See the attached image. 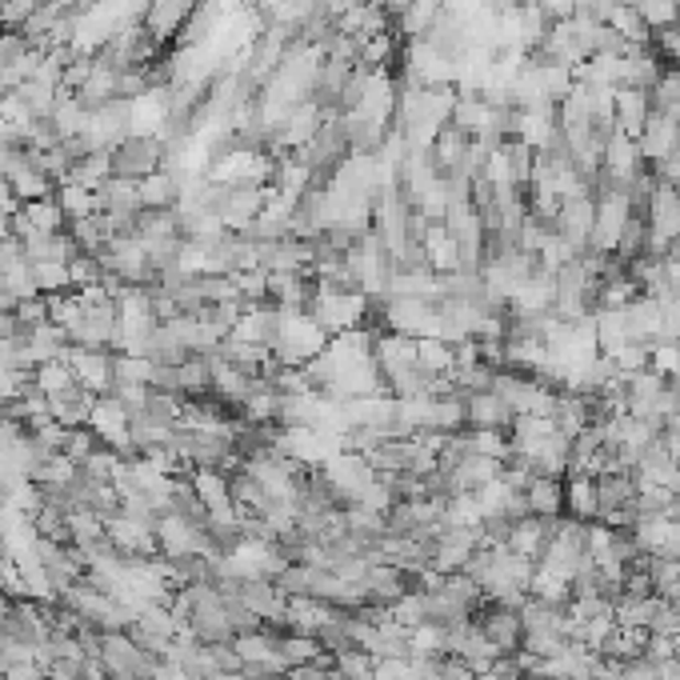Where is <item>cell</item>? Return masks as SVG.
<instances>
[{
	"label": "cell",
	"instance_id": "1",
	"mask_svg": "<svg viewBox=\"0 0 680 680\" xmlns=\"http://www.w3.org/2000/svg\"><path fill=\"white\" fill-rule=\"evenodd\" d=\"M364 312H369V297L357 293V288L320 285L317 281V293H312V300H308V317L317 320L329 337L364 329Z\"/></svg>",
	"mask_w": 680,
	"mask_h": 680
},
{
	"label": "cell",
	"instance_id": "2",
	"mask_svg": "<svg viewBox=\"0 0 680 680\" xmlns=\"http://www.w3.org/2000/svg\"><path fill=\"white\" fill-rule=\"evenodd\" d=\"M325 349H329V332L320 329L308 312H281L273 364H281V369H300V364H308Z\"/></svg>",
	"mask_w": 680,
	"mask_h": 680
},
{
	"label": "cell",
	"instance_id": "3",
	"mask_svg": "<svg viewBox=\"0 0 680 680\" xmlns=\"http://www.w3.org/2000/svg\"><path fill=\"white\" fill-rule=\"evenodd\" d=\"M344 261H349V276H352V288H357V293H364L369 300L388 293V281H393V256H388V249L381 244L376 232H364L361 241L349 249Z\"/></svg>",
	"mask_w": 680,
	"mask_h": 680
},
{
	"label": "cell",
	"instance_id": "4",
	"mask_svg": "<svg viewBox=\"0 0 680 680\" xmlns=\"http://www.w3.org/2000/svg\"><path fill=\"white\" fill-rule=\"evenodd\" d=\"M97 665L105 669L109 680H149L156 672V665H161V657L144 652V648L129 637V628H124V633H100Z\"/></svg>",
	"mask_w": 680,
	"mask_h": 680
},
{
	"label": "cell",
	"instance_id": "5",
	"mask_svg": "<svg viewBox=\"0 0 680 680\" xmlns=\"http://www.w3.org/2000/svg\"><path fill=\"white\" fill-rule=\"evenodd\" d=\"M268 185H212L209 188V209L220 217V224L229 232H249L253 220L261 217Z\"/></svg>",
	"mask_w": 680,
	"mask_h": 680
},
{
	"label": "cell",
	"instance_id": "6",
	"mask_svg": "<svg viewBox=\"0 0 680 680\" xmlns=\"http://www.w3.org/2000/svg\"><path fill=\"white\" fill-rule=\"evenodd\" d=\"M384 332H401V337H432L437 332V300L428 297H381Z\"/></svg>",
	"mask_w": 680,
	"mask_h": 680
},
{
	"label": "cell",
	"instance_id": "7",
	"mask_svg": "<svg viewBox=\"0 0 680 680\" xmlns=\"http://www.w3.org/2000/svg\"><path fill=\"white\" fill-rule=\"evenodd\" d=\"M156 549L168 560L212 557L205 525H193V520H185V516H176V513H161V520H156Z\"/></svg>",
	"mask_w": 680,
	"mask_h": 680
},
{
	"label": "cell",
	"instance_id": "8",
	"mask_svg": "<svg viewBox=\"0 0 680 680\" xmlns=\"http://www.w3.org/2000/svg\"><path fill=\"white\" fill-rule=\"evenodd\" d=\"M165 165V141L161 136H129L112 149V176L121 180H144Z\"/></svg>",
	"mask_w": 680,
	"mask_h": 680
},
{
	"label": "cell",
	"instance_id": "9",
	"mask_svg": "<svg viewBox=\"0 0 680 680\" xmlns=\"http://www.w3.org/2000/svg\"><path fill=\"white\" fill-rule=\"evenodd\" d=\"M180 633H185V628H180V621L173 616L168 604H149V608L136 613V621L129 625V637L136 640L144 652H153V657H165Z\"/></svg>",
	"mask_w": 680,
	"mask_h": 680
},
{
	"label": "cell",
	"instance_id": "10",
	"mask_svg": "<svg viewBox=\"0 0 680 680\" xmlns=\"http://www.w3.org/2000/svg\"><path fill=\"white\" fill-rule=\"evenodd\" d=\"M105 537H109V545L121 557L129 560H141V557H153L156 552V520H141V516H112V520H105Z\"/></svg>",
	"mask_w": 680,
	"mask_h": 680
},
{
	"label": "cell",
	"instance_id": "11",
	"mask_svg": "<svg viewBox=\"0 0 680 680\" xmlns=\"http://www.w3.org/2000/svg\"><path fill=\"white\" fill-rule=\"evenodd\" d=\"M593 220H596V200L593 193H584V197H564L557 209V220H552V232H560L564 241H569V249L577 256L589 249V241H593Z\"/></svg>",
	"mask_w": 680,
	"mask_h": 680
},
{
	"label": "cell",
	"instance_id": "12",
	"mask_svg": "<svg viewBox=\"0 0 680 680\" xmlns=\"http://www.w3.org/2000/svg\"><path fill=\"white\" fill-rule=\"evenodd\" d=\"M645 161H640V149L633 136L625 132H613L608 141H604V156H601V180L608 185H628V180H637L645 173Z\"/></svg>",
	"mask_w": 680,
	"mask_h": 680
},
{
	"label": "cell",
	"instance_id": "13",
	"mask_svg": "<svg viewBox=\"0 0 680 680\" xmlns=\"http://www.w3.org/2000/svg\"><path fill=\"white\" fill-rule=\"evenodd\" d=\"M633 472H637L640 489H669V493H680V464L660 440H652V445L640 452Z\"/></svg>",
	"mask_w": 680,
	"mask_h": 680
},
{
	"label": "cell",
	"instance_id": "14",
	"mask_svg": "<svg viewBox=\"0 0 680 680\" xmlns=\"http://www.w3.org/2000/svg\"><path fill=\"white\" fill-rule=\"evenodd\" d=\"M677 144H680V124L669 121V117H660V112L648 117L645 129H640V136H637L640 161H645L648 168L672 161V156H677Z\"/></svg>",
	"mask_w": 680,
	"mask_h": 680
},
{
	"label": "cell",
	"instance_id": "15",
	"mask_svg": "<svg viewBox=\"0 0 680 680\" xmlns=\"http://www.w3.org/2000/svg\"><path fill=\"white\" fill-rule=\"evenodd\" d=\"M65 361L73 364V373L85 388H92L97 396H109L112 393V352H100V349H77V344H68Z\"/></svg>",
	"mask_w": 680,
	"mask_h": 680
},
{
	"label": "cell",
	"instance_id": "16",
	"mask_svg": "<svg viewBox=\"0 0 680 680\" xmlns=\"http://www.w3.org/2000/svg\"><path fill=\"white\" fill-rule=\"evenodd\" d=\"M484 637L493 640L501 652H520V640H525V621H520V608H505V604H489V613L476 621Z\"/></svg>",
	"mask_w": 680,
	"mask_h": 680
},
{
	"label": "cell",
	"instance_id": "17",
	"mask_svg": "<svg viewBox=\"0 0 680 680\" xmlns=\"http://www.w3.org/2000/svg\"><path fill=\"white\" fill-rule=\"evenodd\" d=\"M361 584H364V593H369V604H376V608H393V604L413 589V577L393 569V564H369Z\"/></svg>",
	"mask_w": 680,
	"mask_h": 680
},
{
	"label": "cell",
	"instance_id": "18",
	"mask_svg": "<svg viewBox=\"0 0 680 680\" xmlns=\"http://www.w3.org/2000/svg\"><path fill=\"white\" fill-rule=\"evenodd\" d=\"M97 401L100 396L77 381V384H68V388L48 396V413H53V420H61L65 428H85L88 417H92V408H97Z\"/></svg>",
	"mask_w": 680,
	"mask_h": 680
},
{
	"label": "cell",
	"instance_id": "19",
	"mask_svg": "<svg viewBox=\"0 0 680 680\" xmlns=\"http://www.w3.org/2000/svg\"><path fill=\"white\" fill-rule=\"evenodd\" d=\"M513 425V408L496 393H469L464 396V428H493V432H508Z\"/></svg>",
	"mask_w": 680,
	"mask_h": 680
},
{
	"label": "cell",
	"instance_id": "20",
	"mask_svg": "<svg viewBox=\"0 0 680 680\" xmlns=\"http://www.w3.org/2000/svg\"><path fill=\"white\" fill-rule=\"evenodd\" d=\"M613 112H616V132H625V136L637 141L645 121L652 117V100H648V92H640V88H616Z\"/></svg>",
	"mask_w": 680,
	"mask_h": 680
},
{
	"label": "cell",
	"instance_id": "21",
	"mask_svg": "<svg viewBox=\"0 0 680 680\" xmlns=\"http://www.w3.org/2000/svg\"><path fill=\"white\" fill-rule=\"evenodd\" d=\"M549 537H552V520L528 513V516H520V520H513V533H508V549H513L516 557L540 560V552H545Z\"/></svg>",
	"mask_w": 680,
	"mask_h": 680
},
{
	"label": "cell",
	"instance_id": "22",
	"mask_svg": "<svg viewBox=\"0 0 680 680\" xmlns=\"http://www.w3.org/2000/svg\"><path fill=\"white\" fill-rule=\"evenodd\" d=\"M440 12H445V4L440 0H413L401 17L393 21V33L396 41H425L428 33H432V24L440 21Z\"/></svg>",
	"mask_w": 680,
	"mask_h": 680
},
{
	"label": "cell",
	"instance_id": "23",
	"mask_svg": "<svg viewBox=\"0 0 680 680\" xmlns=\"http://www.w3.org/2000/svg\"><path fill=\"white\" fill-rule=\"evenodd\" d=\"M464 396L457 384H445L440 393H432V413H428V428L432 432H464Z\"/></svg>",
	"mask_w": 680,
	"mask_h": 680
},
{
	"label": "cell",
	"instance_id": "24",
	"mask_svg": "<svg viewBox=\"0 0 680 680\" xmlns=\"http://www.w3.org/2000/svg\"><path fill=\"white\" fill-rule=\"evenodd\" d=\"M136 193H141V209L144 212H173L180 205V180L165 168H156L153 176L136 180Z\"/></svg>",
	"mask_w": 680,
	"mask_h": 680
},
{
	"label": "cell",
	"instance_id": "25",
	"mask_svg": "<svg viewBox=\"0 0 680 680\" xmlns=\"http://www.w3.org/2000/svg\"><path fill=\"white\" fill-rule=\"evenodd\" d=\"M525 501L533 516L557 520V516H564V481H557V476H533L525 484Z\"/></svg>",
	"mask_w": 680,
	"mask_h": 680
},
{
	"label": "cell",
	"instance_id": "26",
	"mask_svg": "<svg viewBox=\"0 0 680 680\" xmlns=\"http://www.w3.org/2000/svg\"><path fill=\"white\" fill-rule=\"evenodd\" d=\"M9 185H12V193H17V200H21V205H29V200L56 197V180H53V176H44L41 168L29 161V153H24L21 165L9 173Z\"/></svg>",
	"mask_w": 680,
	"mask_h": 680
},
{
	"label": "cell",
	"instance_id": "27",
	"mask_svg": "<svg viewBox=\"0 0 680 680\" xmlns=\"http://www.w3.org/2000/svg\"><path fill=\"white\" fill-rule=\"evenodd\" d=\"M564 513L593 525L601 508H596V476H584V472H572L569 484H564Z\"/></svg>",
	"mask_w": 680,
	"mask_h": 680
},
{
	"label": "cell",
	"instance_id": "28",
	"mask_svg": "<svg viewBox=\"0 0 680 680\" xmlns=\"http://www.w3.org/2000/svg\"><path fill=\"white\" fill-rule=\"evenodd\" d=\"M268 628V625H264ZM276 640V657L285 660V669H305V665H312V660L320 657V645L317 637H300V633H288V628H268Z\"/></svg>",
	"mask_w": 680,
	"mask_h": 680
},
{
	"label": "cell",
	"instance_id": "29",
	"mask_svg": "<svg viewBox=\"0 0 680 680\" xmlns=\"http://www.w3.org/2000/svg\"><path fill=\"white\" fill-rule=\"evenodd\" d=\"M24 344H29V352H33V361L44 364V361H65L68 352V332L61 329V325H53V320H44V325H36L29 337H24Z\"/></svg>",
	"mask_w": 680,
	"mask_h": 680
},
{
	"label": "cell",
	"instance_id": "30",
	"mask_svg": "<svg viewBox=\"0 0 680 680\" xmlns=\"http://www.w3.org/2000/svg\"><path fill=\"white\" fill-rule=\"evenodd\" d=\"M425 253H428V268H432V273H452V268H461L457 241H452L449 232H445V224H428Z\"/></svg>",
	"mask_w": 680,
	"mask_h": 680
},
{
	"label": "cell",
	"instance_id": "31",
	"mask_svg": "<svg viewBox=\"0 0 680 680\" xmlns=\"http://www.w3.org/2000/svg\"><path fill=\"white\" fill-rule=\"evenodd\" d=\"M188 17H193V0H156L144 24H149V33H153L156 41H165V36H173Z\"/></svg>",
	"mask_w": 680,
	"mask_h": 680
},
{
	"label": "cell",
	"instance_id": "32",
	"mask_svg": "<svg viewBox=\"0 0 680 680\" xmlns=\"http://www.w3.org/2000/svg\"><path fill=\"white\" fill-rule=\"evenodd\" d=\"M53 129L61 141H73V136H85L88 129V109L80 105L77 97H68V92H61V100H56V109H53Z\"/></svg>",
	"mask_w": 680,
	"mask_h": 680
},
{
	"label": "cell",
	"instance_id": "33",
	"mask_svg": "<svg viewBox=\"0 0 680 680\" xmlns=\"http://www.w3.org/2000/svg\"><path fill=\"white\" fill-rule=\"evenodd\" d=\"M417 361H420L425 373L452 381V369H457V349L445 344V340H437V337H420L417 340Z\"/></svg>",
	"mask_w": 680,
	"mask_h": 680
},
{
	"label": "cell",
	"instance_id": "34",
	"mask_svg": "<svg viewBox=\"0 0 680 680\" xmlns=\"http://www.w3.org/2000/svg\"><path fill=\"white\" fill-rule=\"evenodd\" d=\"M109 176H112V153H88L85 161L73 165V173H68L65 180L68 185H80V188H92V193H97ZM65 180H61V185H65Z\"/></svg>",
	"mask_w": 680,
	"mask_h": 680
},
{
	"label": "cell",
	"instance_id": "35",
	"mask_svg": "<svg viewBox=\"0 0 680 680\" xmlns=\"http://www.w3.org/2000/svg\"><path fill=\"white\" fill-rule=\"evenodd\" d=\"M608 24H613L616 33L625 36L633 48H652V29L640 21V12L633 9V4H616L613 17H608Z\"/></svg>",
	"mask_w": 680,
	"mask_h": 680
},
{
	"label": "cell",
	"instance_id": "36",
	"mask_svg": "<svg viewBox=\"0 0 680 680\" xmlns=\"http://www.w3.org/2000/svg\"><path fill=\"white\" fill-rule=\"evenodd\" d=\"M56 200H61V209H65L68 224L73 220H85V217H97L100 205H97V193L92 188H80V185H56Z\"/></svg>",
	"mask_w": 680,
	"mask_h": 680
},
{
	"label": "cell",
	"instance_id": "37",
	"mask_svg": "<svg viewBox=\"0 0 680 680\" xmlns=\"http://www.w3.org/2000/svg\"><path fill=\"white\" fill-rule=\"evenodd\" d=\"M472 144V136L469 132H461V129H440V136L437 141H432V149H428V153H432V161H437V168L440 173H445V168H452V165H461V156H464V149H469Z\"/></svg>",
	"mask_w": 680,
	"mask_h": 680
},
{
	"label": "cell",
	"instance_id": "38",
	"mask_svg": "<svg viewBox=\"0 0 680 680\" xmlns=\"http://www.w3.org/2000/svg\"><path fill=\"white\" fill-rule=\"evenodd\" d=\"M21 212L29 217L33 229H44V232H65L68 229V217H65V209H61V200L56 197L29 200V205H21Z\"/></svg>",
	"mask_w": 680,
	"mask_h": 680
},
{
	"label": "cell",
	"instance_id": "39",
	"mask_svg": "<svg viewBox=\"0 0 680 680\" xmlns=\"http://www.w3.org/2000/svg\"><path fill=\"white\" fill-rule=\"evenodd\" d=\"M33 384L44 396H53V393H61V388H68V384H77V373H73V364L68 361H44L33 369Z\"/></svg>",
	"mask_w": 680,
	"mask_h": 680
},
{
	"label": "cell",
	"instance_id": "40",
	"mask_svg": "<svg viewBox=\"0 0 680 680\" xmlns=\"http://www.w3.org/2000/svg\"><path fill=\"white\" fill-rule=\"evenodd\" d=\"M33 276H36V293H41V297H56V293H68V288H73L65 261H41V264H33Z\"/></svg>",
	"mask_w": 680,
	"mask_h": 680
},
{
	"label": "cell",
	"instance_id": "41",
	"mask_svg": "<svg viewBox=\"0 0 680 680\" xmlns=\"http://www.w3.org/2000/svg\"><path fill=\"white\" fill-rule=\"evenodd\" d=\"M68 281H73V288L100 285V281H105V264H100L92 253H77L73 261H68Z\"/></svg>",
	"mask_w": 680,
	"mask_h": 680
},
{
	"label": "cell",
	"instance_id": "42",
	"mask_svg": "<svg viewBox=\"0 0 680 680\" xmlns=\"http://www.w3.org/2000/svg\"><path fill=\"white\" fill-rule=\"evenodd\" d=\"M97 449H105V445H100V437H97V432H92L88 425H85V428H68V445H65V457H68V461L85 464Z\"/></svg>",
	"mask_w": 680,
	"mask_h": 680
},
{
	"label": "cell",
	"instance_id": "43",
	"mask_svg": "<svg viewBox=\"0 0 680 680\" xmlns=\"http://www.w3.org/2000/svg\"><path fill=\"white\" fill-rule=\"evenodd\" d=\"M648 369L665 381L680 373V344H648Z\"/></svg>",
	"mask_w": 680,
	"mask_h": 680
},
{
	"label": "cell",
	"instance_id": "44",
	"mask_svg": "<svg viewBox=\"0 0 680 680\" xmlns=\"http://www.w3.org/2000/svg\"><path fill=\"white\" fill-rule=\"evenodd\" d=\"M24 261V249H21V241L12 237V232H4L0 237V273H9V268H17V264Z\"/></svg>",
	"mask_w": 680,
	"mask_h": 680
},
{
	"label": "cell",
	"instance_id": "45",
	"mask_svg": "<svg viewBox=\"0 0 680 680\" xmlns=\"http://www.w3.org/2000/svg\"><path fill=\"white\" fill-rule=\"evenodd\" d=\"M17 212H21V200H17V193H12L9 176H0V217L12 220Z\"/></svg>",
	"mask_w": 680,
	"mask_h": 680
},
{
	"label": "cell",
	"instance_id": "46",
	"mask_svg": "<svg viewBox=\"0 0 680 680\" xmlns=\"http://www.w3.org/2000/svg\"><path fill=\"white\" fill-rule=\"evenodd\" d=\"M537 4L549 12V21H569L572 12H577V0H537Z\"/></svg>",
	"mask_w": 680,
	"mask_h": 680
},
{
	"label": "cell",
	"instance_id": "47",
	"mask_svg": "<svg viewBox=\"0 0 680 680\" xmlns=\"http://www.w3.org/2000/svg\"><path fill=\"white\" fill-rule=\"evenodd\" d=\"M484 4H489V9H516V4H520V0H484Z\"/></svg>",
	"mask_w": 680,
	"mask_h": 680
},
{
	"label": "cell",
	"instance_id": "48",
	"mask_svg": "<svg viewBox=\"0 0 680 680\" xmlns=\"http://www.w3.org/2000/svg\"><path fill=\"white\" fill-rule=\"evenodd\" d=\"M209 680H249V677H244V672H212Z\"/></svg>",
	"mask_w": 680,
	"mask_h": 680
},
{
	"label": "cell",
	"instance_id": "49",
	"mask_svg": "<svg viewBox=\"0 0 680 680\" xmlns=\"http://www.w3.org/2000/svg\"><path fill=\"white\" fill-rule=\"evenodd\" d=\"M677 193H680V176H677Z\"/></svg>",
	"mask_w": 680,
	"mask_h": 680
}]
</instances>
